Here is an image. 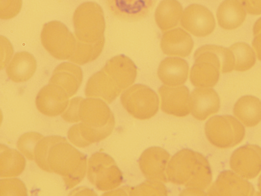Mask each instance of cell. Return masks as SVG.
Returning <instances> with one entry per match:
<instances>
[{"instance_id":"34","label":"cell","mask_w":261,"mask_h":196,"mask_svg":"<svg viewBox=\"0 0 261 196\" xmlns=\"http://www.w3.org/2000/svg\"><path fill=\"white\" fill-rule=\"evenodd\" d=\"M22 0H1L0 17L8 19L16 16L20 11Z\"/></svg>"},{"instance_id":"20","label":"cell","mask_w":261,"mask_h":196,"mask_svg":"<svg viewBox=\"0 0 261 196\" xmlns=\"http://www.w3.org/2000/svg\"><path fill=\"white\" fill-rule=\"evenodd\" d=\"M189 65L187 62L180 58L167 57L160 63L158 76L166 85L177 86L183 84L187 80Z\"/></svg>"},{"instance_id":"9","label":"cell","mask_w":261,"mask_h":196,"mask_svg":"<svg viewBox=\"0 0 261 196\" xmlns=\"http://www.w3.org/2000/svg\"><path fill=\"white\" fill-rule=\"evenodd\" d=\"M229 165L233 172L243 178H254L261 172V148L252 144L239 147L232 153Z\"/></svg>"},{"instance_id":"24","label":"cell","mask_w":261,"mask_h":196,"mask_svg":"<svg viewBox=\"0 0 261 196\" xmlns=\"http://www.w3.org/2000/svg\"><path fill=\"white\" fill-rule=\"evenodd\" d=\"M233 112L245 126L254 127L261 121V101L251 95L243 96L235 103Z\"/></svg>"},{"instance_id":"27","label":"cell","mask_w":261,"mask_h":196,"mask_svg":"<svg viewBox=\"0 0 261 196\" xmlns=\"http://www.w3.org/2000/svg\"><path fill=\"white\" fill-rule=\"evenodd\" d=\"M25 159L17 150L1 144L0 177H12L20 175L25 166Z\"/></svg>"},{"instance_id":"17","label":"cell","mask_w":261,"mask_h":196,"mask_svg":"<svg viewBox=\"0 0 261 196\" xmlns=\"http://www.w3.org/2000/svg\"><path fill=\"white\" fill-rule=\"evenodd\" d=\"M160 45L165 55L186 57L191 54L194 42L188 33L177 28L165 32L162 36Z\"/></svg>"},{"instance_id":"22","label":"cell","mask_w":261,"mask_h":196,"mask_svg":"<svg viewBox=\"0 0 261 196\" xmlns=\"http://www.w3.org/2000/svg\"><path fill=\"white\" fill-rule=\"evenodd\" d=\"M216 16L220 27L225 30H233L244 21L246 12L238 0H224L219 6Z\"/></svg>"},{"instance_id":"28","label":"cell","mask_w":261,"mask_h":196,"mask_svg":"<svg viewBox=\"0 0 261 196\" xmlns=\"http://www.w3.org/2000/svg\"><path fill=\"white\" fill-rule=\"evenodd\" d=\"M67 136L71 143L80 148L86 147L108 137L100 131L88 126L83 122L71 127L68 131Z\"/></svg>"},{"instance_id":"23","label":"cell","mask_w":261,"mask_h":196,"mask_svg":"<svg viewBox=\"0 0 261 196\" xmlns=\"http://www.w3.org/2000/svg\"><path fill=\"white\" fill-rule=\"evenodd\" d=\"M37 67L34 56L27 52L17 53L8 65L6 73L12 81L19 83L25 82L34 75Z\"/></svg>"},{"instance_id":"33","label":"cell","mask_w":261,"mask_h":196,"mask_svg":"<svg viewBox=\"0 0 261 196\" xmlns=\"http://www.w3.org/2000/svg\"><path fill=\"white\" fill-rule=\"evenodd\" d=\"M0 195H27V189L24 183L19 179H4L0 180Z\"/></svg>"},{"instance_id":"13","label":"cell","mask_w":261,"mask_h":196,"mask_svg":"<svg viewBox=\"0 0 261 196\" xmlns=\"http://www.w3.org/2000/svg\"><path fill=\"white\" fill-rule=\"evenodd\" d=\"M102 69L111 82L121 91L130 86L137 76L136 65L129 58L124 55L112 58Z\"/></svg>"},{"instance_id":"7","label":"cell","mask_w":261,"mask_h":196,"mask_svg":"<svg viewBox=\"0 0 261 196\" xmlns=\"http://www.w3.org/2000/svg\"><path fill=\"white\" fill-rule=\"evenodd\" d=\"M41 43L45 49L59 60L69 59L76 47V40L67 27L59 21H51L43 27Z\"/></svg>"},{"instance_id":"8","label":"cell","mask_w":261,"mask_h":196,"mask_svg":"<svg viewBox=\"0 0 261 196\" xmlns=\"http://www.w3.org/2000/svg\"><path fill=\"white\" fill-rule=\"evenodd\" d=\"M79 114L82 122L100 131L107 136L114 128L113 113L106 103L100 99L83 98L80 104Z\"/></svg>"},{"instance_id":"19","label":"cell","mask_w":261,"mask_h":196,"mask_svg":"<svg viewBox=\"0 0 261 196\" xmlns=\"http://www.w3.org/2000/svg\"><path fill=\"white\" fill-rule=\"evenodd\" d=\"M80 67L69 62H63L55 69L49 83L61 87L69 97L76 93L83 80Z\"/></svg>"},{"instance_id":"16","label":"cell","mask_w":261,"mask_h":196,"mask_svg":"<svg viewBox=\"0 0 261 196\" xmlns=\"http://www.w3.org/2000/svg\"><path fill=\"white\" fill-rule=\"evenodd\" d=\"M191 113L197 119L203 120L217 113L220 107V101L217 92L209 87H198L191 94Z\"/></svg>"},{"instance_id":"1","label":"cell","mask_w":261,"mask_h":196,"mask_svg":"<svg viewBox=\"0 0 261 196\" xmlns=\"http://www.w3.org/2000/svg\"><path fill=\"white\" fill-rule=\"evenodd\" d=\"M34 154L38 166L61 176L67 189L78 184L86 175L87 156L65 137L51 135L42 138L37 143Z\"/></svg>"},{"instance_id":"6","label":"cell","mask_w":261,"mask_h":196,"mask_svg":"<svg viewBox=\"0 0 261 196\" xmlns=\"http://www.w3.org/2000/svg\"><path fill=\"white\" fill-rule=\"evenodd\" d=\"M120 101L126 110L138 119L150 118L158 111L157 94L144 85L137 84L129 87L122 92Z\"/></svg>"},{"instance_id":"26","label":"cell","mask_w":261,"mask_h":196,"mask_svg":"<svg viewBox=\"0 0 261 196\" xmlns=\"http://www.w3.org/2000/svg\"><path fill=\"white\" fill-rule=\"evenodd\" d=\"M182 10L181 5L177 0H163L155 11L156 23L163 31L171 29L180 21Z\"/></svg>"},{"instance_id":"15","label":"cell","mask_w":261,"mask_h":196,"mask_svg":"<svg viewBox=\"0 0 261 196\" xmlns=\"http://www.w3.org/2000/svg\"><path fill=\"white\" fill-rule=\"evenodd\" d=\"M69 96L61 87L50 84L44 86L36 98V105L43 114L55 116L62 114L67 109Z\"/></svg>"},{"instance_id":"31","label":"cell","mask_w":261,"mask_h":196,"mask_svg":"<svg viewBox=\"0 0 261 196\" xmlns=\"http://www.w3.org/2000/svg\"><path fill=\"white\" fill-rule=\"evenodd\" d=\"M43 136L36 132H27L22 135L17 143L18 150L28 159L35 160V149L37 143Z\"/></svg>"},{"instance_id":"2","label":"cell","mask_w":261,"mask_h":196,"mask_svg":"<svg viewBox=\"0 0 261 196\" xmlns=\"http://www.w3.org/2000/svg\"><path fill=\"white\" fill-rule=\"evenodd\" d=\"M168 180L175 184L203 190L210 185L212 174L209 162L201 154L184 149L176 153L168 163Z\"/></svg>"},{"instance_id":"32","label":"cell","mask_w":261,"mask_h":196,"mask_svg":"<svg viewBox=\"0 0 261 196\" xmlns=\"http://www.w3.org/2000/svg\"><path fill=\"white\" fill-rule=\"evenodd\" d=\"M128 194L167 195V190L166 186L161 181L148 180L136 187L130 188Z\"/></svg>"},{"instance_id":"4","label":"cell","mask_w":261,"mask_h":196,"mask_svg":"<svg viewBox=\"0 0 261 196\" xmlns=\"http://www.w3.org/2000/svg\"><path fill=\"white\" fill-rule=\"evenodd\" d=\"M205 133L208 141L219 148H229L244 139L245 129L237 118L230 115H215L205 124Z\"/></svg>"},{"instance_id":"30","label":"cell","mask_w":261,"mask_h":196,"mask_svg":"<svg viewBox=\"0 0 261 196\" xmlns=\"http://www.w3.org/2000/svg\"><path fill=\"white\" fill-rule=\"evenodd\" d=\"M235 58L234 70L244 71L250 69L255 63L256 57L254 51L247 43L238 42L229 48Z\"/></svg>"},{"instance_id":"3","label":"cell","mask_w":261,"mask_h":196,"mask_svg":"<svg viewBox=\"0 0 261 196\" xmlns=\"http://www.w3.org/2000/svg\"><path fill=\"white\" fill-rule=\"evenodd\" d=\"M73 21L76 40L93 43L105 40L104 15L98 4L87 2L81 4L74 13Z\"/></svg>"},{"instance_id":"21","label":"cell","mask_w":261,"mask_h":196,"mask_svg":"<svg viewBox=\"0 0 261 196\" xmlns=\"http://www.w3.org/2000/svg\"><path fill=\"white\" fill-rule=\"evenodd\" d=\"M194 58L211 61L218 66L223 73L229 72L234 68L235 58L233 53L229 48L222 46L203 45L195 51Z\"/></svg>"},{"instance_id":"12","label":"cell","mask_w":261,"mask_h":196,"mask_svg":"<svg viewBox=\"0 0 261 196\" xmlns=\"http://www.w3.org/2000/svg\"><path fill=\"white\" fill-rule=\"evenodd\" d=\"M159 93L163 112L179 117L186 116L191 112V95L187 87L165 85L160 87Z\"/></svg>"},{"instance_id":"25","label":"cell","mask_w":261,"mask_h":196,"mask_svg":"<svg viewBox=\"0 0 261 196\" xmlns=\"http://www.w3.org/2000/svg\"><path fill=\"white\" fill-rule=\"evenodd\" d=\"M194 60L190 75L192 84L198 87L214 86L219 79L220 68L207 60L196 58Z\"/></svg>"},{"instance_id":"18","label":"cell","mask_w":261,"mask_h":196,"mask_svg":"<svg viewBox=\"0 0 261 196\" xmlns=\"http://www.w3.org/2000/svg\"><path fill=\"white\" fill-rule=\"evenodd\" d=\"M107 2L117 17L126 20H137L150 12L156 0H107Z\"/></svg>"},{"instance_id":"11","label":"cell","mask_w":261,"mask_h":196,"mask_svg":"<svg viewBox=\"0 0 261 196\" xmlns=\"http://www.w3.org/2000/svg\"><path fill=\"white\" fill-rule=\"evenodd\" d=\"M253 185L245 178L230 170L221 172L207 191L208 195H252Z\"/></svg>"},{"instance_id":"38","label":"cell","mask_w":261,"mask_h":196,"mask_svg":"<svg viewBox=\"0 0 261 196\" xmlns=\"http://www.w3.org/2000/svg\"><path fill=\"white\" fill-rule=\"evenodd\" d=\"M3 38L4 40H3V39L1 37V39L4 42V45H3V44L1 43L4 46V50L5 53L4 56V59L1 63V69H2L6 65L7 63L10 60L12 55L13 54V52H6V51L11 44L5 37H3Z\"/></svg>"},{"instance_id":"36","label":"cell","mask_w":261,"mask_h":196,"mask_svg":"<svg viewBox=\"0 0 261 196\" xmlns=\"http://www.w3.org/2000/svg\"><path fill=\"white\" fill-rule=\"evenodd\" d=\"M254 38L252 45L254 49L257 57L261 61V17L254 23L253 27Z\"/></svg>"},{"instance_id":"37","label":"cell","mask_w":261,"mask_h":196,"mask_svg":"<svg viewBox=\"0 0 261 196\" xmlns=\"http://www.w3.org/2000/svg\"><path fill=\"white\" fill-rule=\"evenodd\" d=\"M245 10L251 15L261 14V0H239Z\"/></svg>"},{"instance_id":"39","label":"cell","mask_w":261,"mask_h":196,"mask_svg":"<svg viewBox=\"0 0 261 196\" xmlns=\"http://www.w3.org/2000/svg\"><path fill=\"white\" fill-rule=\"evenodd\" d=\"M257 187L259 192L261 194V175H260L258 179Z\"/></svg>"},{"instance_id":"29","label":"cell","mask_w":261,"mask_h":196,"mask_svg":"<svg viewBox=\"0 0 261 196\" xmlns=\"http://www.w3.org/2000/svg\"><path fill=\"white\" fill-rule=\"evenodd\" d=\"M104 44L105 40L93 43H86L76 40L75 51L69 60L79 65L93 61L101 54Z\"/></svg>"},{"instance_id":"14","label":"cell","mask_w":261,"mask_h":196,"mask_svg":"<svg viewBox=\"0 0 261 196\" xmlns=\"http://www.w3.org/2000/svg\"><path fill=\"white\" fill-rule=\"evenodd\" d=\"M169 158L170 154L165 149L159 146L149 148L139 158L140 169L148 180L167 182L165 170Z\"/></svg>"},{"instance_id":"5","label":"cell","mask_w":261,"mask_h":196,"mask_svg":"<svg viewBox=\"0 0 261 196\" xmlns=\"http://www.w3.org/2000/svg\"><path fill=\"white\" fill-rule=\"evenodd\" d=\"M87 177L90 183L101 191H107L119 186L123 176L113 158L106 153L96 152L90 157Z\"/></svg>"},{"instance_id":"35","label":"cell","mask_w":261,"mask_h":196,"mask_svg":"<svg viewBox=\"0 0 261 196\" xmlns=\"http://www.w3.org/2000/svg\"><path fill=\"white\" fill-rule=\"evenodd\" d=\"M83 99L78 96L69 101L68 106L61 115L64 120L69 122H77L81 120L79 114V107Z\"/></svg>"},{"instance_id":"10","label":"cell","mask_w":261,"mask_h":196,"mask_svg":"<svg viewBox=\"0 0 261 196\" xmlns=\"http://www.w3.org/2000/svg\"><path fill=\"white\" fill-rule=\"evenodd\" d=\"M183 28L197 37L211 34L215 28V20L212 12L199 4H191L184 10L180 19Z\"/></svg>"}]
</instances>
